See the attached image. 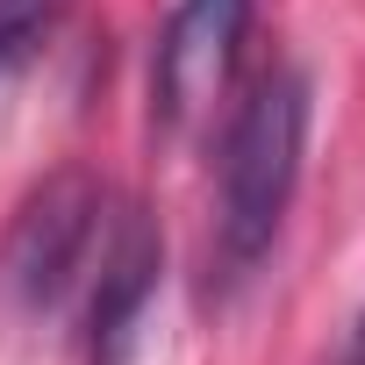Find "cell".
I'll use <instances>...</instances> for the list:
<instances>
[{"label":"cell","mask_w":365,"mask_h":365,"mask_svg":"<svg viewBox=\"0 0 365 365\" xmlns=\"http://www.w3.org/2000/svg\"><path fill=\"white\" fill-rule=\"evenodd\" d=\"M315 86L301 65H272L244 86L215 143V215H208V294H237L279 244L301 165H308Z\"/></svg>","instance_id":"1"},{"label":"cell","mask_w":365,"mask_h":365,"mask_svg":"<svg viewBox=\"0 0 365 365\" xmlns=\"http://www.w3.org/2000/svg\"><path fill=\"white\" fill-rule=\"evenodd\" d=\"M108 215H115V194L93 172H51L15 208L8 237H0V294L15 301V315L58 322L79 308L101 237H108Z\"/></svg>","instance_id":"2"},{"label":"cell","mask_w":365,"mask_h":365,"mask_svg":"<svg viewBox=\"0 0 365 365\" xmlns=\"http://www.w3.org/2000/svg\"><path fill=\"white\" fill-rule=\"evenodd\" d=\"M258 22V0H179L150 51V122L158 129H194L244 58V36Z\"/></svg>","instance_id":"3"},{"label":"cell","mask_w":365,"mask_h":365,"mask_svg":"<svg viewBox=\"0 0 365 365\" xmlns=\"http://www.w3.org/2000/svg\"><path fill=\"white\" fill-rule=\"evenodd\" d=\"M158 279H165V237H158V222L136 201H115L108 237H101V258H93V279L79 294L86 365H129L136 329H143V308L158 301Z\"/></svg>","instance_id":"4"},{"label":"cell","mask_w":365,"mask_h":365,"mask_svg":"<svg viewBox=\"0 0 365 365\" xmlns=\"http://www.w3.org/2000/svg\"><path fill=\"white\" fill-rule=\"evenodd\" d=\"M65 15H72V0H0V86L43 58V43L65 29Z\"/></svg>","instance_id":"5"},{"label":"cell","mask_w":365,"mask_h":365,"mask_svg":"<svg viewBox=\"0 0 365 365\" xmlns=\"http://www.w3.org/2000/svg\"><path fill=\"white\" fill-rule=\"evenodd\" d=\"M336 365H365V308H358V322H351V336H344V358Z\"/></svg>","instance_id":"6"}]
</instances>
